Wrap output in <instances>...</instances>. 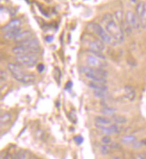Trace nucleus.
I'll use <instances>...</instances> for the list:
<instances>
[{"label": "nucleus", "instance_id": "obj_1", "mask_svg": "<svg viewBox=\"0 0 146 159\" xmlns=\"http://www.w3.org/2000/svg\"><path fill=\"white\" fill-rule=\"evenodd\" d=\"M101 25L117 41L118 44L122 43L125 40L124 30L112 15L106 14L103 15L101 21Z\"/></svg>", "mask_w": 146, "mask_h": 159}, {"label": "nucleus", "instance_id": "obj_2", "mask_svg": "<svg viewBox=\"0 0 146 159\" xmlns=\"http://www.w3.org/2000/svg\"><path fill=\"white\" fill-rule=\"evenodd\" d=\"M81 42L83 47L87 48L88 51L99 52L102 53L105 49V43L100 39L95 34L90 32H85L81 37Z\"/></svg>", "mask_w": 146, "mask_h": 159}, {"label": "nucleus", "instance_id": "obj_3", "mask_svg": "<svg viewBox=\"0 0 146 159\" xmlns=\"http://www.w3.org/2000/svg\"><path fill=\"white\" fill-rule=\"evenodd\" d=\"M7 68L9 72H11L12 76L17 81H19L21 83L31 84V83H34L36 80V78L32 74L28 73L25 70H23V68H22V66H20V65L9 63L7 65Z\"/></svg>", "mask_w": 146, "mask_h": 159}, {"label": "nucleus", "instance_id": "obj_4", "mask_svg": "<svg viewBox=\"0 0 146 159\" xmlns=\"http://www.w3.org/2000/svg\"><path fill=\"white\" fill-rule=\"evenodd\" d=\"M81 72L86 77L87 80H90L93 81H98L102 83H107V76L108 73L104 69H96L92 68L88 65L81 67Z\"/></svg>", "mask_w": 146, "mask_h": 159}, {"label": "nucleus", "instance_id": "obj_5", "mask_svg": "<svg viewBox=\"0 0 146 159\" xmlns=\"http://www.w3.org/2000/svg\"><path fill=\"white\" fill-rule=\"evenodd\" d=\"M88 29L95 36L98 37L105 44H108L110 46H116L118 45L117 41L110 35L109 33L104 30L101 24H98L96 22H90L88 24Z\"/></svg>", "mask_w": 146, "mask_h": 159}, {"label": "nucleus", "instance_id": "obj_6", "mask_svg": "<svg viewBox=\"0 0 146 159\" xmlns=\"http://www.w3.org/2000/svg\"><path fill=\"white\" fill-rule=\"evenodd\" d=\"M86 63L89 67L96 69H105V67H107V63L104 56L99 52L87 51Z\"/></svg>", "mask_w": 146, "mask_h": 159}, {"label": "nucleus", "instance_id": "obj_7", "mask_svg": "<svg viewBox=\"0 0 146 159\" xmlns=\"http://www.w3.org/2000/svg\"><path fill=\"white\" fill-rule=\"evenodd\" d=\"M15 60L20 65H24L28 67H33L37 64V58L35 55L19 56V57H16Z\"/></svg>", "mask_w": 146, "mask_h": 159}, {"label": "nucleus", "instance_id": "obj_8", "mask_svg": "<svg viewBox=\"0 0 146 159\" xmlns=\"http://www.w3.org/2000/svg\"><path fill=\"white\" fill-rule=\"evenodd\" d=\"M126 22L132 30H139L141 27V22L135 13L132 11H127L126 14Z\"/></svg>", "mask_w": 146, "mask_h": 159}, {"label": "nucleus", "instance_id": "obj_9", "mask_svg": "<svg viewBox=\"0 0 146 159\" xmlns=\"http://www.w3.org/2000/svg\"><path fill=\"white\" fill-rule=\"evenodd\" d=\"M135 14L138 16L142 25L145 26L146 23V4L144 2H139L135 7Z\"/></svg>", "mask_w": 146, "mask_h": 159}, {"label": "nucleus", "instance_id": "obj_10", "mask_svg": "<svg viewBox=\"0 0 146 159\" xmlns=\"http://www.w3.org/2000/svg\"><path fill=\"white\" fill-rule=\"evenodd\" d=\"M12 52H13V54L15 55L16 57H19V56H27V55H35V54L37 53L35 50H32L30 48H25V47L21 46V45L13 48Z\"/></svg>", "mask_w": 146, "mask_h": 159}, {"label": "nucleus", "instance_id": "obj_11", "mask_svg": "<svg viewBox=\"0 0 146 159\" xmlns=\"http://www.w3.org/2000/svg\"><path fill=\"white\" fill-rule=\"evenodd\" d=\"M87 85L90 89H93L95 91H107V85L106 83H102V82H98V81H93L88 80L86 81Z\"/></svg>", "mask_w": 146, "mask_h": 159}, {"label": "nucleus", "instance_id": "obj_12", "mask_svg": "<svg viewBox=\"0 0 146 159\" xmlns=\"http://www.w3.org/2000/svg\"><path fill=\"white\" fill-rule=\"evenodd\" d=\"M20 45L25 47V48H30L32 50H35L37 53H38V51L40 49V48H39V42H38V40L36 39H35V38H31V39H29L28 40H26V41L21 43Z\"/></svg>", "mask_w": 146, "mask_h": 159}, {"label": "nucleus", "instance_id": "obj_13", "mask_svg": "<svg viewBox=\"0 0 146 159\" xmlns=\"http://www.w3.org/2000/svg\"><path fill=\"white\" fill-rule=\"evenodd\" d=\"M125 98L128 101L133 102L136 98V92L132 86H126L123 90Z\"/></svg>", "mask_w": 146, "mask_h": 159}, {"label": "nucleus", "instance_id": "obj_14", "mask_svg": "<svg viewBox=\"0 0 146 159\" xmlns=\"http://www.w3.org/2000/svg\"><path fill=\"white\" fill-rule=\"evenodd\" d=\"M31 38H33V37H32V32L30 30H22V32H20L17 35V37L15 38V41L17 43L21 44L29 39H31Z\"/></svg>", "mask_w": 146, "mask_h": 159}, {"label": "nucleus", "instance_id": "obj_15", "mask_svg": "<svg viewBox=\"0 0 146 159\" xmlns=\"http://www.w3.org/2000/svg\"><path fill=\"white\" fill-rule=\"evenodd\" d=\"M22 31V28H15V29L7 30V31L4 32V39H8V40H15L17 35Z\"/></svg>", "mask_w": 146, "mask_h": 159}, {"label": "nucleus", "instance_id": "obj_16", "mask_svg": "<svg viewBox=\"0 0 146 159\" xmlns=\"http://www.w3.org/2000/svg\"><path fill=\"white\" fill-rule=\"evenodd\" d=\"M22 26V22L19 19H15L11 22H9L7 24H6L3 28H2V31L6 32L7 30H10L12 29H15V28H21Z\"/></svg>", "mask_w": 146, "mask_h": 159}, {"label": "nucleus", "instance_id": "obj_17", "mask_svg": "<svg viewBox=\"0 0 146 159\" xmlns=\"http://www.w3.org/2000/svg\"><path fill=\"white\" fill-rule=\"evenodd\" d=\"M95 126H110V124H112L113 123H111V121L103 116H97L95 118Z\"/></svg>", "mask_w": 146, "mask_h": 159}, {"label": "nucleus", "instance_id": "obj_18", "mask_svg": "<svg viewBox=\"0 0 146 159\" xmlns=\"http://www.w3.org/2000/svg\"><path fill=\"white\" fill-rule=\"evenodd\" d=\"M14 159H30V155L28 151L25 150H20L15 153L14 156Z\"/></svg>", "mask_w": 146, "mask_h": 159}, {"label": "nucleus", "instance_id": "obj_19", "mask_svg": "<svg viewBox=\"0 0 146 159\" xmlns=\"http://www.w3.org/2000/svg\"><path fill=\"white\" fill-rule=\"evenodd\" d=\"M112 122H113V123H116V124H124V123H127V119L122 116L113 115V116H112Z\"/></svg>", "mask_w": 146, "mask_h": 159}, {"label": "nucleus", "instance_id": "obj_20", "mask_svg": "<svg viewBox=\"0 0 146 159\" xmlns=\"http://www.w3.org/2000/svg\"><path fill=\"white\" fill-rule=\"evenodd\" d=\"M122 142H124L125 144H132V143H135L136 139L134 136H125L122 138Z\"/></svg>", "mask_w": 146, "mask_h": 159}, {"label": "nucleus", "instance_id": "obj_21", "mask_svg": "<svg viewBox=\"0 0 146 159\" xmlns=\"http://www.w3.org/2000/svg\"><path fill=\"white\" fill-rule=\"evenodd\" d=\"M10 120H11V116H10V114H8V113H4V114H2V116H1V125L3 126L4 124L7 123Z\"/></svg>", "mask_w": 146, "mask_h": 159}, {"label": "nucleus", "instance_id": "obj_22", "mask_svg": "<svg viewBox=\"0 0 146 159\" xmlns=\"http://www.w3.org/2000/svg\"><path fill=\"white\" fill-rule=\"evenodd\" d=\"M110 130L112 131V133H120L122 131V128L119 126V124H116V123H112L110 125Z\"/></svg>", "mask_w": 146, "mask_h": 159}, {"label": "nucleus", "instance_id": "obj_23", "mask_svg": "<svg viewBox=\"0 0 146 159\" xmlns=\"http://www.w3.org/2000/svg\"><path fill=\"white\" fill-rule=\"evenodd\" d=\"M110 145H105V144H102L101 147H100V149H101V152H102V154H109L110 152Z\"/></svg>", "mask_w": 146, "mask_h": 159}, {"label": "nucleus", "instance_id": "obj_24", "mask_svg": "<svg viewBox=\"0 0 146 159\" xmlns=\"http://www.w3.org/2000/svg\"><path fill=\"white\" fill-rule=\"evenodd\" d=\"M114 112H115V110L110 108V107H105V108H103V110H102V113L105 116H112L114 114Z\"/></svg>", "mask_w": 146, "mask_h": 159}, {"label": "nucleus", "instance_id": "obj_25", "mask_svg": "<svg viewBox=\"0 0 146 159\" xmlns=\"http://www.w3.org/2000/svg\"><path fill=\"white\" fill-rule=\"evenodd\" d=\"M102 144L110 145L111 143V139H110V138L108 135H105V136L102 139Z\"/></svg>", "mask_w": 146, "mask_h": 159}, {"label": "nucleus", "instance_id": "obj_26", "mask_svg": "<svg viewBox=\"0 0 146 159\" xmlns=\"http://www.w3.org/2000/svg\"><path fill=\"white\" fill-rule=\"evenodd\" d=\"M95 95L99 98H104V97H106L107 92L106 91H95Z\"/></svg>", "mask_w": 146, "mask_h": 159}, {"label": "nucleus", "instance_id": "obj_27", "mask_svg": "<svg viewBox=\"0 0 146 159\" xmlns=\"http://www.w3.org/2000/svg\"><path fill=\"white\" fill-rule=\"evenodd\" d=\"M0 76H1V84H3V82H4L5 80H6V78H7L6 73L4 72V71H1V74H0Z\"/></svg>", "mask_w": 146, "mask_h": 159}, {"label": "nucleus", "instance_id": "obj_28", "mask_svg": "<svg viewBox=\"0 0 146 159\" xmlns=\"http://www.w3.org/2000/svg\"><path fill=\"white\" fill-rule=\"evenodd\" d=\"M75 140L77 141L78 144H81V143L83 142V139H82L81 136H77V137H75Z\"/></svg>", "mask_w": 146, "mask_h": 159}, {"label": "nucleus", "instance_id": "obj_29", "mask_svg": "<svg viewBox=\"0 0 146 159\" xmlns=\"http://www.w3.org/2000/svg\"><path fill=\"white\" fill-rule=\"evenodd\" d=\"M1 159H14V157L10 154H6L5 156H2Z\"/></svg>", "mask_w": 146, "mask_h": 159}, {"label": "nucleus", "instance_id": "obj_30", "mask_svg": "<svg viewBox=\"0 0 146 159\" xmlns=\"http://www.w3.org/2000/svg\"><path fill=\"white\" fill-rule=\"evenodd\" d=\"M45 69V66L44 65H37V71L39 72H42L44 71Z\"/></svg>", "mask_w": 146, "mask_h": 159}, {"label": "nucleus", "instance_id": "obj_31", "mask_svg": "<svg viewBox=\"0 0 146 159\" xmlns=\"http://www.w3.org/2000/svg\"><path fill=\"white\" fill-rule=\"evenodd\" d=\"M142 144L144 145V146H146V139H144V140H142Z\"/></svg>", "mask_w": 146, "mask_h": 159}, {"label": "nucleus", "instance_id": "obj_32", "mask_svg": "<svg viewBox=\"0 0 146 159\" xmlns=\"http://www.w3.org/2000/svg\"><path fill=\"white\" fill-rule=\"evenodd\" d=\"M113 159H122L121 157H113Z\"/></svg>", "mask_w": 146, "mask_h": 159}]
</instances>
